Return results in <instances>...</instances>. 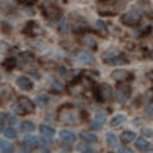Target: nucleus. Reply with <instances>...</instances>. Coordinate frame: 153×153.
Wrapping results in <instances>:
<instances>
[{"label": "nucleus", "instance_id": "obj_26", "mask_svg": "<svg viewBox=\"0 0 153 153\" xmlns=\"http://www.w3.org/2000/svg\"><path fill=\"white\" fill-rule=\"evenodd\" d=\"M52 89H54L55 92H58V94L65 92V86H63L61 83H57V81H52Z\"/></svg>", "mask_w": 153, "mask_h": 153}, {"label": "nucleus", "instance_id": "obj_1", "mask_svg": "<svg viewBox=\"0 0 153 153\" xmlns=\"http://www.w3.org/2000/svg\"><path fill=\"white\" fill-rule=\"evenodd\" d=\"M124 0H107V2L98 3V12L103 16H117L124 8Z\"/></svg>", "mask_w": 153, "mask_h": 153}, {"label": "nucleus", "instance_id": "obj_11", "mask_svg": "<svg viewBox=\"0 0 153 153\" xmlns=\"http://www.w3.org/2000/svg\"><path fill=\"white\" fill-rule=\"evenodd\" d=\"M60 138H61V141H65L68 144H74L76 141V135L71 130H61L60 132Z\"/></svg>", "mask_w": 153, "mask_h": 153}, {"label": "nucleus", "instance_id": "obj_10", "mask_svg": "<svg viewBox=\"0 0 153 153\" xmlns=\"http://www.w3.org/2000/svg\"><path fill=\"white\" fill-rule=\"evenodd\" d=\"M25 32L34 37V35H40V34L43 32V29L40 28V25H38V23H35V22H29V23L26 25V29H25Z\"/></svg>", "mask_w": 153, "mask_h": 153}, {"label": "nucleus", "instance_id": "obj_17", "mask_svg": "<svg viewBox=\"0 0 153 153\" xmlns=\"http://www.w3.org/2000/svg\"><path fill=\"white\" fill-rule=\"evenodd\" d=\"M106 144H107L109 147H117V144H118V138L115 136V133L109 132V133L106 135Z\"/></svg>", "mask_w": 153, "mask_h": 153}, {"label": "nucleus", "instance_id": "obj_3", "mask_svg": "<svg viewBox=\"0 0 153 153\" xmlns=\"http://www.w3.org/2000/svg\"><path fill=\"white\" fill-rule=\"evenodd\" d=\"M143 16H141V12L136 11V9H132L129 12H126L124 16H121V22L124 25H127V26H136V25L141 22Z\"/></svg>", "mask_w": 153, "mask_h": 153}, {"label": "nucleus", "instance_id": "obj_37", "mask_svg": "<svg viewBox=\"0 0 153 153\" xmlns=\"http://www.w3.org/2000/svg\"><path fill=\"white\" fill-rule=\"evenodd\" d=\"M0 132H3V126H2V123H0Z\"/></svg>", "mask_w": 153, "mask_h": 153}, {"label": "nucleus", "instance_id": "obj_30", "mask_svg": "<svg viewBox=\"0 0 153 153\" xmlns=\"http://www.w3.org/2000/svg\"><path fill=\"white\" fill-rule=\"evenodd\" d=\"M58 29H60V32L61 34H66L68 32V26H66V22L61 19V22H60V26H58Z\"/></svg>", "mask_w": 153, "mask_h": 153}, {"label": "nucleus", "instance_id": "obj_5", "mask_svg": "<svg viewBox=\"0 0 153 153\" xmlns=\"http://www.w3.org/2000/svg\"><path fill=\"white\" fill-rule=\"evenodd\" d=\"M17 110L20 113H32L34 112V103L29 100V98H20L19 100V106H17Z\"/></svg>", "mask_w": 153, "mask_h": 153}, {"label": "nucleus", "instance_id": "obj_12", "mask_svg": "<svg viewBox=\"0 0 153 153\" xmlns=\"http://www.w3.org/2000/svg\"><path fill=\"white\" fill-rule=\"evenodd\" d=\"M17 84H19V87L23 89V91H31L32 89V83H31V80L28 78V76H19Z\"/></svg>", "mask_w": 153, "mask_h": 153}, {"label": "nucleus", "instance_id": "obj_22", "mask_svg": "<svg viewBox=\"0 0 153 153\" xmlns=\"http://www.w3.org/2000/svg\"><path fill=\"white\" fill-rule=\"evenodd\" d=\"M95 31L98 32V34H101V35H106V23L104 22H101V20H98L97 23H95Z\"/></svg>", "mask_w": 153, "mask_h": 153}, {"label": "nucleus", "instance_id": "obj_18", "mask_svg": "<svg viewBox=\"0 0 153 153\" xmlns=\"http://www.w3.org/2000/svg\"><path fill=\"white\" fill-rule=\"evenodd\" d=\"M123 123H126V117H124V115H115V117L112 118V121H110V126L112 127H118Z\"/></svg>", "mask_w": 153, "mask_h": 153}, {"label": "nucleus", "instance_id": "obj_34", "mask_svg": "<svg viewBox=\"0 0 153 153\" xmlns=\"http://www.w3.org/2000/svg\"><path fill=\"white\" fill-rule=\"evenodd\" d=\"M40 144H42L43 147H48L51 143H49V139H42V141H40Z\"/></svg>", "mask_w": 153, "mask_h": 153}, {"label": "nucleus", "instance_id": "obj_20", "mask_svg": "<svg viewBox=\"0 0 153 153\" xmlns=\"http://www.w3.org/2000/svg\"><path fill=\"white\" fill-rule=\"evenodd\" d=\"M120 139H121V141L123 143H132L133 141V139H135V133L133 132H123L121 133V136H120Z\"/></svg>", "mask_w": 153, "mask_h": 153}, {"label": "nucleus", "instance_id": "obj_31", "mask_svg": "<svg viewBox=\"0 0 153 153\" xmlns=\"http://www.w3.org/2000/svg\"><path fill=\"white\" fill-rule=\"evenodd\" d=\"M146 113H147V117H149V118H153V103L147 106V109H146Z\"/></svg>", "mask_w": 153, "mask_h": 153}, {"label": "nucleus", "instance_id": "obj_36", "mask_svg": "<svg viewBox=\"0 0 153 153\" xmlns=\"http://www.w3.org/2000/svg\"><path fill=\"white\" fill-rule=\"evenodd\" d=\"M149 78H150V80H153V71H152V72H149Z\"/></svg>", "mask_w": 153, "mask_h": 153}, {"label": "nucleus", "instance_id": "obj_32", "mask_svg": "<svg viewBox=\"0 0 153 153\" xmlns=\"http://www.w3.org/2000/svg\"><path fill=\"white\" fill-rule=\"evenodd\" d=\"M20 3H25V5H34L37 0H19Z\"/></svg>", "mask_w": 153, "mask_h": 153}, {"label": "nucleus", "instance_id": "obj_39", "mask_svg": "<svg viewBox=\"0 0 153 153\" xmlns=\"http://www.w3.org/2000/svg\"><path fill=\"white\" fill-rule=\"evenodd\" d=\"M0 81H2V78H0Z\"/></svg>", "mask_w": 153, "mask_h": 153}, {"label": "nucleus", "instance_id": "obj_4", "mask_svg": "<svg viewBox=\"0 0 153 153\" xmlns=\"http://www.w3.org/2000/svg\"><path fill=\"white\" fill-rule=\"evenodd\" d=\"M68 112H65V107L60 110V121H63L65 124H75L78 123V115L72 107H66Z\"/></svg>", "mask_w": 153, "mask_h": 153}, {"label": "nucleus", "instance_id": "obj_7", "mask_svg": "<svg viewBox=\"0 0 153 153\" xmlns=\"http://www.w3.org/2000/svg\"><path fill=\"white\" fill-rule=\"evenodd\" d=\"M129 95H130V87L127 86V84H123L118 87V91H117V98L120 103H126L127 100H129Z\"/></svg>", "mask_w": 153, "mask_h": 153}, {"label": "nucleus", "instance_id": "obj_15", "mask_svg": "<svg viewBox=\"0 0 153 153\" xmlns=\"http://www.w3.org/2000/svg\"><path fill=\"white\" fill-rule=\"evenodd\" d=\"M40 133H42L43 136H46V138H51V136H54V135H55V130H54L51 126L43 124V126H40Z\"/></svg>", "mask_w": 153, "mask_h": 153}, {"label": "nucleus", "instance_id": "obj_2", "mask_svg": "<svg viewBox=\"0 0 153 153\" xmlns=\"http://www.w3.org/2000/svg\"><path fill=\"white\" fill-rule=\"evenodd\" d=\"M95 97L100 103H109L113 98V91L109 84H100L95 91Z\"/></svg>", "mask_w": 153, "mask_h": 153}, {"label": "nucleus", "instance_id": "obj_9", "mask_svg": "<svg viewBox=\"0 0 153 153\" xmlns=\"http://www.w3.org/2000/svg\"><path fill=\"white\" fill-rule=\"evenodd\" d=\"M75 58H76V61H80V63H83V65H91V63H94L95 61V57L91 54V52H78L75 55Z\"/></svg>", "mask_w": 153, "mask_h": 153}, {"label": "nucleus", "instance_id": "obj_23", "mask_svg": "<svg viewBox=\"0 0 153 153\" xmlns=\"http://www.w3.org/2000/svg\"><path fill=\"white\" fill-rule=\"evenodd\" d=\"M0 150L8 153V152H12L14 150V146H12L9 141H0Z\"/></svg>", "mask_w": 153, "mask_h": 153}, {"label": "nucleus", "instance_id": "obj_16", "mask_svg": "<svg viewBox=\"0 0 153 153\" xmlns=\"http://www.w3.org/2000/svg\"><path fill=\"white\" fill-rule=\"evenodd\" d=\"M81 43L84 46H87V48H91V49H95L97 48V42L94 40V37H91V35H84L81 38Z\"/></svg>", "mask_w": 153, "mask_h": 153}, {"label": "nucleus", "instance_id": "obj_35", "mask_svg": "<svg viewBox=\"0 0 153 153\" xmlns=\"http://www.w3.org/2000/svg\"><path fill=\"white\" fill-rule=\"evenodd\" d=\"M8 123L9 124H16V117H8Z\"/></svg>", "mask_w": 153, "mask_h": 153}, {"label": "nucleus", "instance_id": "obj_14", "mask_svg": "<svg viewBox=\"0 0 153 153\" xmlns=\"http://www.w3.org/2000/svg\"><path fill=\"white\" fill-rule=\"evenodd\" d=\"M23 143L25 144H26L28 147H38V146H40V139H38V138H35V136H26V138H25L23 139Z\"/></svg>", "mask_w": 153, "mask_h": 153}, {"label": "nucleus", "instance_id": "obj_33", "mask_svg": "<svg viewBox=\"0 0 153 153\" xmlns=\"http://www.w3.org/2000/svg\"><path fill=\"white\" fill-rule=\"evenodd\" d=\"M120 153H130L132 150L129 149V147H120V150H118Z\"/></svg>", "mask_w": 153, "mask_h": 153}, {"label": "nucleus", "instance_id": "obj_21", "mask_svg": "<svg viewBox=\"0 0 153 153\" xmlns=\"http://www.w3.org/2000/svg\"><path fill=\"white\" fill-rule=\"evenodd\" d=\"M136 149L138 150H147L149 149V141H147V139L146 138H138L136 139Z\"/></svg>", "mask_w": 153, "mask_h": 153}, {"label": "nucleus", "instance_id": "obj_27", "mask_svg": "<svg viewBox=\"0 0 153 153\" xmlns=\"http://www.w3.org/2000/svg\"><path fill=\"white\" fill-rule=\"evenodd\" d=\"M3 132H5V136H6V138H16V136H17L16 129H12V127H8V129H5Z\"/></svg>", "mask_w": 153, "mask_h": 153}, {"label": "nucleus", "instance_id": "obj_19", "mask_svg": "<svg viewBox=\"0 0 153 153\" xmlns=\"http://www.w3.org/2000/svg\"><path fill=\"white\" fill-rule=\"evenodd\" d=\"M34 101H35V104H37V106H40V107H46L48 103H49V100H48L46 95H37Z\"/></svg>", "mask_w": 153, "mask_h": 153}, {"label": "nucleus", "instance_id": "obj_28", "mask_svg": "<svg viewBox=\"0 0 153 153\" xmlns=\"http://www.w3.org/2000/svg\"><path fill=\"white\" fill-rule=\"evenodd\" d=\"M14 63H16V60H14V58L5 60V61H3V68H5V69H9V71H11L12 68H14Z\"/></svg>", "mask_w": 153, "mask_h": 153}, {"label": "nucleus", "instance_id": "obj_24", "mask_svg": "<svg viewBox=\"0 0 153 153\" xmlns=\"http://www.w3.org/2000/svg\"><path fill=\"white\" fill-rule=\"evenodd\" d=\"M20 129H22V132H32L34 130V124L29 123V121H25V123H22Z\"/></svg>", "mask_w": 153, "mask_h": 153}, {"label": "nucleus", "instance_id": "obj_38", "mask_svg": "<svg viewBox=\"0 0 153 153\" xmlns=\"http://www.w3.org/2000/svg\"><path fill=\"white\" fill-rule=\"evenodd\" d=\"M150 57H152V60H153V51H152V54H150Z\"/></svg>", "mask_w": 153, "mask_h": 153}, {"label": "nucleus", "instance_id": "obj_6", "mask_svg": "<svg viewBox=\"0 0 153 153\" xmlns=\"http://www.w3.org/2000/svg\"><path fill=\"white\" fill-rule=\"evenodd\" d=\"M132 76H133V75H132L129 71H126V69H117V71H113V72H112V78H113V80H117V81H120V83L130 80Z\"/></svg>", "mask_w": 153, "mask_h": 153}, {"label": "nucleus", "instance_id": "obj_29", "mask_svg": "<svg viewBox=\"0 0 153 153\" xmlns=\"http://www.w3.org/2000/svg\"><path fill=\"white\" fill-rule=\"evenodd\" d=\"M78 150H80V152H86V153L94 152L92 147H89V146H86V144H80V146H78Z\"/></svg>", "mask_w": 153, "mask_h": 153}, {"label": "nucleus", "instance_id": "obj_8", "mask_svg": "<svg viewBox=\"0 0 153 153\" xmlns=\"http://www.w3.org/2000/svg\"><path fill=\"white\" fill-rule=\"evenodd\" d=\"M104 123H106V113L104 112H100L97 117H95V120L92 121V129L94 130H101L103 129V126H104Z\"/></svg>", "mask_w": 153, "mask_h": 153}, {"label": "nucleus", "instance_id": "obj_25", "mask_svg": "<svg viewBox=\"0 0 153 153\" xmlns=\"http://www.w3.org/2000/svg\"><path fill=\"white\" fill-rule=\"evenodd\" d=\"M45 14H46L49 19H52V17H60L58 11H55L54 8H48V9H45Z\"/></svg>", "mask_w": 153, "mask_h": 153}, {"label": "nucleus", "instance_id": "obj_13", "mask_svg": "<svg viewBox=\"0 0 153 153\" xmlns=\"http://www.w3.org/2000/svg\"><path fill=\"white\" fill-rule=\"evenodd\" d=\"M81 138H83V141H84V143H91V144H94V143L98 141L97 135L92 133V132H83V133H81Z\"/></svg>", "mask_w": 153, "mask_h": 153}]
</instances>
